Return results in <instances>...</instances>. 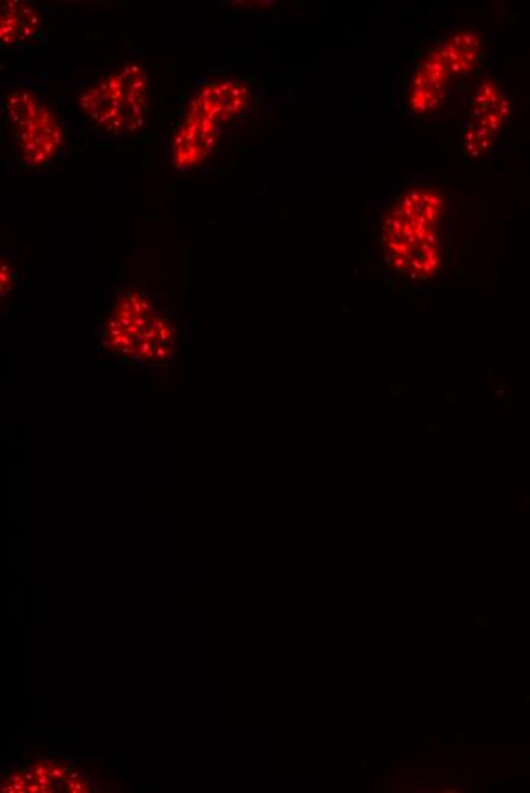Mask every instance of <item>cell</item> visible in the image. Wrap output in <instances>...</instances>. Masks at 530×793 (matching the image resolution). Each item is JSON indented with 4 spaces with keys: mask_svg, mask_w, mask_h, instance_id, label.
Listing matches in <instances>:
<instances>
[{
    "mask_svg": "<svg viewBox=\"0 0 530 793\" xmlns=\"http://www.w3.org/2000/svg\"><path fill=\"white\" fill-rule=\"evenodd\" d=\"M442 198L433 188L404 192L384 223V249L398 271L421 275L438 263Z\"/></svg>",
    "mask_w": 530,
    "mask_h": 793,
    "instance_id": "cell-1",
    "label": "cell"
},
{
    "mask_svg": "<svg viewBox=\"0 0 530 793\" xmlns=\"http://www.w3.org/2000/svg\"><path fill=\"white\" fill-rule=\"evenodd\" d=\"M80 106L96 128L106 134H136L149 110V77L142 66L125 64L84 89Z\"/></svg>",
    "mask_w": 530,
    "mask_h": 793,
    "instance_id": "cell-2",
    "label": "cell"
},
{
    "mask_svg": "<svg viewBox=\"0 0 530 793\" xmlns=\"http://www.w3.org/2000/svg\"><path fill=\"white\" fill-rule=\"evenodd\" d=\"M482 53L478 34L465 29L440 43L414 69L408 89V104L418 115L438 112L453 83L470 74Z\"/></svg>",
    "mask_w": 530,
    "mask_h": 793,
    "instance_id": "cell-3",
    "label": "cell"
},
{
    "mask_svg": "<svg viewBox=\"0 0 530 793\" xmlns=\"http://www.w3.org/2000/svg\"><path fill=\"white\" fill-rule=\"evenodd\" d=\"M20 159L28 166H48L63 151L64 136L59 119L42 98L27 87H16L4 100Z\"/></svg>",
    "mask_w": 530,
    "mask_h": 793,
    "instance_id": "cell-4",
    "label": "cell"
},
{
    "mask_svg": "<svg viewBox=\"0 0 530 793\" xmlns=\"http://www.w3.org/2000/svg\"><path fill=\"white\" fill-rule=\"evenodd\" d=\"M510 115V101L499 83L483 80L476 87L463 123V147L471 158L488 155Z\"/></svg>",
    "mask_w": 530,
    "mask_h": 793,
    "instance_id": "cell-5",
    "label": "cell"
},
{
    "mask_svg": "<svg viewBox=\"0 0 530 793\" xmlns=\"http://www.w3.org/2000/svg\"><path fill=\"white\" fill-rule=\"evenodd\" d=\"M220 125L196 113H186L171 138V166L174 170L191 171L205 166L217 149Z\"/></svg>",
    "mask_w": 530,
    "mask_h": 793,
    "instance_id": "cell-6",
    "label": "cell"
},
{
    "mask_svg": "<svg viewBox=\"0 0 530 793\" xmlns=\"http://www.w3.org/2000/svg\"><path fill=\"white\" fill-rule=\"evenodd\" d=\"M249 106V89L232 77L203 81L192 92L189 112L207 117L218 125L241 117Z\"/></svg>",
    "mask_w": 530,
    "mask_h": 793,
    "instance_id": "cell-7",
    "label": "cell"
},
{
    "mask_svg": "<svg viewBox=\"0 0 530 793\" xmlns=\"http://www.w3.org/2000/svg\"><path fill=\"white\" fill-rule=\"evenodd\" d=\"M149 310L151 305L141 293H127L104 331L107 345L116 352L141 357L154 320Z\"/></svg>",
    "mask_w": 530,
    "mask_h": 793,
    "instance_id": "cell-8",
    "label": "cell"
},
{
    "mask_svg": "<svg viewBox=\"0 0 530 793\" xmlns=\"http://www.w3.org/2000/svg\"><path fill=\"white\" fill-rule=\"evenodd\" d=\"M0 19H2L0 36L2 43L6 46L23 45L28 40L37 37L42 31V20L37 11L25 2L17 0L2 2Z\"/></svg>",
    "mask_w": 530,
    "mask_h": 793,
    "instance_id": "cell-9",
    "label": "cell"
},
{
    "mask_svg": "<svg viewBox=\"0 0 530 793\" xmlns=\"http://www.w3.org/2000/svg\"><path fill=\"white\" fill-rule=\"evenodd\" d=\"M66 762L68 763H66V766L63 767V773L70 775V773H74L75 771V760L74 758H72V757H69V758H68Z\"/></svg>",
    "mask_w": 530,
    "mask_h": 793,
    "instance_id": "cell-10",
    "label": "cell"
},
{
    "mask_svg": "<svg viewBox=\"0 0 530 793\" xmlns=\"http://www.w3.org/2000/svg\"><path fill=\"white\" fill-rule=\"evenodd\" d=\"M110 762H112V766L115 767V769H121L124 765V758L121 756H113L110 757Z\"/></svg>",
    "mask_w": 530,
    "mask_h": 793,
    "instance_id": "cell-11",
    "label": "cell"
},
{
    "mask_svg": "<svg viewBox=\"0 0 530 793\" xmlns=\"http://www.w3.org/2000/svg\"><path fill=\"white\" fill-rule=\"evenodd\" d=\"M81 766L84 767L85 771H89L92 769V765H93V760L89 758V757H80Z\"/></svg>",
    "mask_w": 530,
    "mask_h": 793,
    "instance_id": "cell-12",
    "label": "cell"
},
{
    "mask_svg": "<svg viewBox=\"0 0 530 793\" xmlns=\"http://www.w3.org/2000/svg\"><path fill=\"white\" fill-rule=\"evenodd\" d=\"M81 777H83V783H84L85 788H91L92 781H93V780H92L91 773H83V775H81Z\"/></svg>",
    "mask_w": 530,
    "mask_h": 793,
    "instance_id": "cell-13",
    "label": "cell"
},
{
    "mask_svg": "<svg viewBox=\"0 0 530 793\" xmlns=\"http://www.w3.org/2000/svg\"><path fill=\"white\" fill-rule=\"evenodd\" d=\"M63 769L60 771V769H55V767H53L52 773H49V778H59V780H63Z\"/></svg>",
    "mask_w": 530,
    "mask_h": 793,
    "instance_id": "cell-14",
    "label": "cell"
},
{
    "mask_svg": "<svg viewBox=\"0 0 530 793\" xmlns=\"http://www.w3.org/2000/svg\"><path fill=\"white\" fill-rule=\"evenodd\" d=\"M92 760H93V763H96L98 766H102V765H104V762H106V758H104V757H93Z\"/></svg>",
    "mask_w": 530,
    "mask_h": 793,
    "instance_id": "cell-15",
    "label": "cell"
},
{
    "mask_svg": "<svg viewBox=\"0 0 530 793\" xmlns=\"http://www.w3.org/2000/svg\"><path fill=\"white\" fill-rule=\"evenodd\" d=\"M43 762L46 763V766H53V762H55V760H53L52 756H48L43 757Z\"/></svg>",
    "mask_w": 530,
    "mask_h": 793,
    "instance_id": "cell-16",
    "label": "cell"
},
{
    "mask_svg": "<svg viewBox=\"0 0 530 793\" xmlns=\"http://www.w3.org/2000/svg\"><path fill=\"white\" fill-rule=\"evenodd\" d=\"M38 790H42V786L40 784H31L29 788H28V792H38Z\"/></svg>",
    "mask_w": 530,
    "mask_h": 793,
    "instance_id": "cell-17",
    "label": "cell"
},
{
    "mask_svg": "<svg viewBox=\"0 0 530 793\" xmlns=\"http://www.w3.org/2000/svg\"><path fill=\"white\" fill-rule=\"evenodd\" d=\"M48 777L49 775H42V777L38 778V784H40V786H46V784H48Z\"/></svg>",
    "mask_w": 530,
    "mask_h": 793,
    "instance_id": "cell-18",
    "label": "cell"
},
{
    "mask_svg": "<svg viewBox=\"0 0 530 793\" xmlns=\"http://www.w3.org/2000/svg\"><path fill=\"white\" fill-rule=\"evenodd\" d=\"M64 784H66L64 781H57V783H55V790H57V792H64Z\"/></svg>",
    "mask_w": 530,
    "mask_h": 793,
    "instance_id": "cell-19",
    "label": "cell"
},
{
    "mask_svg": "<svg viewBox=\"0 0 530 793\" xmlns=\"http://www.w3.org/2000/svg\"><path fill=\"white\" fill-rule=\"evenodd\" d=\"M91 790L92 792H101V789H98V781H95V780L92 781Z\"/></svg>",
    "mask_w": 530,
    "mask_h": 793,
    "instance_id": "cell-20",
    "label": "cell"
},
{
    "mask_svg": "<svg viewBox=\"0 0 530 793\" xmlns=\"http://www.w3.org/2000/svg\"><path fill=\"white\" fill-rule=\"evenodd\" d=\"M8 763H10V758H8V757H0V765H2V766H5V765H8Z\"/></svg>",
    "mask_w": 530,
    "mask_h": 793,
    "instance_id": "cell-21",
    "label": "cell"
},
{
    "mask_svg": "<svg viewBox=\"0 0 530 793\" xmlns=\"http://www.w3.org/2000/svg\"><path fill=\"white\" fill-rule=\"evenodd\" d=\"M136 786H138V789L139 790H141V792H145V790H147V784H145V781H139Z\"/></svg>",
    "mask_w": 530,
    "mask_h": 793,
    "instance_id": "cell-22",
    "label": "cell"
},
{
    "mask_svg": "<svg viewBox=\"0 0 530 793\" xmlns=\"http://www.w3.org/2000/svg\"><path fill=\"white\" fill-rule=\"evenodd\" d=\"M34 763H36V757H28L25 765H27V766H31V765H34Z\"/></svg>",
    "mask_w": 530,
    "mask_h": 793,
    "instance_id": "cell-23",
    "label": "cell"
},
{
    "mask_svg": "<svg viewBox=\"0 0 530 793\" xmlns=\"http://www.w3.org/2000/svg\"><path fill=\"white\" fill-rule=\"evenodd\" d=\"M367 766V760H361L358 765H356V769H365Z\"/></svg>",
    "mask_w": 530,
    "mask_h": 793,
    "instance_id": "cell-24",
    "label": "cell"
},
{
    "mask_svg": "<svg viewBox=\"0 0 530 793\" xmlns=\"http://www.w3.org/2000/svg\"><path fill=\"white\" fill-rule=\"evenodd\" d=\"M381 780H382V781H384V783H389V781H390V780H392V777H390V773H384V775H382Z\"/></svg>",
    "mask_w": 530,
    "mask_h": 793,
    "instance_id": "cell-25",
    "label": "cell"
},
{
    "mask_svg": "<svg viewBox=\"0 0 530 793\" xmlns=\"http://www.w3.org/2000/svg\"><path fill=\"white\" fill-rule=\"evenodd\" d=\"M44 773H46V771H44V767L38 766L37 771H36V775H38V777H42V775H44Z\"/></svg>",
    "mask_w": 530,
    "mask_h": 793,
    "instance_id": "cell-26",
    "label": "cell"
},
{
    "mask_svg": "<svg viewBox=\"0 0 530 793\" xmlns=\"http://www.w3.org/2000/svg\"><path fill=\"white\" fill-rule=\"evenodd\" d=\"M49 756L60 757L61 756V751H60V749H51V752H49Z\"/></svg>",
    "mask_w": 530,
    "mask_h": 793,
    "instance_id": "cell-27",
    "label": "cell"
},
{
    "mask_svg": "<svg viewBox=\"0 0 530 793\" xmlns=\"http://www.w3.org/2000/svg\"><path fill=\"white\" fill-rule=\"evenodd\" d=\"M78 777H80V773H75L74 771V773H70V781H76V780H78Z\"/></svg>",
    "mask_w": 530,
    "mask_h": 793,
    "instance_id": "cell-28",
    "label": "cell"
},
{
    "mask_svg": "<svg viewBox=\"0 0 530 793\" xmlns=\"http://www.w3.org/2000/svg\"><path fill=\"white\" fill-rule=\"evenodd\" d=\"M11 773H12V769H11V767H5V769H4V775H5V778H8V780H10Z\"/></svg>",
    "mask_w": 530,
    "mask_h": 793,
    "instance_id": "cell-29",
    "label": "cell"
},
{
    "mask_svg": "<svg viewBox=\"0 0 530 793\" xmlns=\"http://www.w3.org/2000/svg\"><path fill=\"white\" fill-rule=\"evenodd\" d=\"M61 766H63V760H55V762H53V767H55V769H60Z\"/></svg>",
    "mask_w": 530,
    "mask_h": 793,
    "instance_id": "cell-30",
    "label": "cell"
},
{
    "mask_svg": "<svg viewBox=\"0 0 530 793\" xmlns=\"http://www.w3.org/2000/svg\"><path fill=\"white\" fill-rule=\"evenodd\" d=\"M34 778H36L34 777V773H28L27 775H25V780H27V781H29V783H31Z\"/></svg>",
    "mask_w": 530,
    "mask_h": 793,
    "instance_id": "cell-31",
    "label": "cell"
},
{
    "mask_svg": "<svg viewBox=\"0 0 530 793\" xmlns=\"http://www.w3.org/2000/svg\"><path fill=\"white\" fill-rule=\"evenodd\" d=\"M21 777H23V775H21V773H20V775H14V777H12V781H14V783H20Z\"/></svg>",
    "mask_w": 530,
    "mask_h": 793,
    "instance_id": "cell-32",
    "label": "cell"
},
{
    "mask_svg": "<svg viewBox=\"0 0 530 793\" xmlns=\"http://www.w3.org/2000/svg\"><path fill=\"white\" fill-rule=\"evenodd\" d=\"M110 792H121V789L117 788V786H112Z\"/></svg>",
    "mask_w": 530,
    "mask_h": 793,
    "instance_id": "cell-33",
    "label": "cell"
},
{
    "mask_svg": "<svg viewBox=\"0 0 530 793\" xmlns=\"http://www.w3.org/2000/svg\"><path fill=\"white\" fill-rule=\"evenodd\" d=\"M421 749H422L421 746H416V756H421V754H422V751H421Z\"/></svg>",
    "mask_w": 530,
    "mask_h": 793,
    "instance_id": "cell-34",
    "label": "cell"
},
{
    "mask_svg": "<svg viewBox=\"0 0 530 793\" xmlns=\"http://www.w3.org/2000/svg\"><path fill=\"white\" fill-rule=\"evenodd\" d=\"M68 786H69L70 790H75V783H74V781H70V783L68 784Z\"/></svg>",
    "mask_w": 530,
    "mask_h": 793,
    "instance_id": "cell-35",
    "label": "cell"
},
{
    "mask_svg": "<svg viewBox=\"0 0 530 793\" xmlns=\"http://www.w3.org/2000/svg\"><path fill=\"white\" fill-rule=\"evenodd\" d=\"M457 739H459V741L462 743V741H463V734H457Z\"/></svg>",
    "mask_w": 530,
    "mask_h": 793,
    "instance_id": "cell-36",
    "label": "cell"
}]
</instances>
